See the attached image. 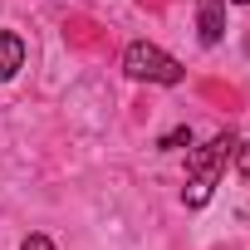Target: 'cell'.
<instances>
[{
  "instance_id": "cell-7",
  "label": "cell",
  "mask_w": 250,
  "mask_h": 250,
  "mask_svg": "<svg viewBox=\"0 0 250 250\" xmlns=\"http://www.w3.org/2000/svg\"><path fill=\"white\" fill-rule=\"evenodd\" d=\"M20 250H54V240H49V235H30Z\"/></svg>"
},
{
  "instance_id": "cell-5",
  "label": "cell",
  "mask_w": 250,
  "mask_h": 250,
  "mask_svg": "<svg viewBox=\"0 0 250 250\" xmlns=\"http://www.w3.org/2000/svg\"><path fill=\"white\" fill-rule=\"evenodd\" d=\"M182 143H191V128H172V133H167L157 147H162V152H172V147H182Z\"/></svg>"
},
{
  "instance_id": "cell-2",
  "label": "cell",
  "mask_w": 250,
  "mask_h": 250,
  "mask_svg": "<svg viewBox=\"0 0 250 250\" xmlns=\"http://www.w3.org/2000/svg\"><path fill=\"white\" fill-rule=\"evenodd\" d=\"M123 74H128V79H147V83H167V88L187 79V69L167 49H157L147 40H133L128 49H123Z\"/></svg>"
},
{
  "instance_id": "cell-4",
  "label": "cell",
  "mask_w": 250,
  "mask_h": 250,
  "mask_svg": "<svg viewBox=\"0 0 250 250\" xmlns=\"http://www.w3.org/2000/svg\"><path fill=\"white\" fill-rule=\"evenodd\" d=\"M20 69H25V40L10 35V30H0V83H10Z\"/></svg>"
},
{
  "instance_id": "cell-3",
  "label": "cell",
  "mask_w": 250,
  "mask_h": 250,
  "mask_svg": "<svg viewBox=\"0 0 250 250\" xmlns=\"http://www.w3.org/2000/svg\"><path fill=\"white\" fill-rule=\"evenodd\" d=\"M196 30H201V44H221V35H226V0H196Z\"/></svg>"
},
{
  "instance_id": "cell-8",
  "label": "cell",
  "mask_w": 250,
  "mask_h": 250,
  "mask_svg": "<svg viewBox=\"0 0 250 250\" xmlns=\"http://www.w3.org/2000/svg\"><path fill=\"white\" fill-rule=\"evenodd\" d=\"M226 5H250V0H226Z\"/></svg>"
},
{
  "instance_id": "cell-1",
  "label": "cell",
  "mask_w": 250,
  "mask_h": 250,
  "mask_svg": "<svg viewBox=\"0 0 250 250\" xmlns=\"http://www.w3.org/2000/svg\"><path fill=\"white\" fill-rule=\"evenodd\" d=\"M230 157H235V133H216L206 147H196V152L187 157V187H182V201H187L191 211H201V206L211 201V191H216V182H221V172H226Z\"/></svg>"
},
{
  "instance_id": "cell-6",
  "label": "cell",
  "mask_w": 250,
  "mask_h": 250,
  "mask_svg": "<svg viewBox=\"0 0 250 250\" xmlns=\"http://www.w3.org/2000/svg\"><path fill=\"white\" fill-rule=\"evenodd\" d=\"M235 167H240V177L250 182V143H235Z\"/></svg>"
}]
</instances>
